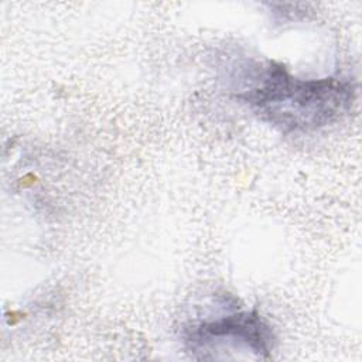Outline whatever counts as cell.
<instances>
[{"mask_svg": "<svg viewBox=\"0 0 362 362\" xmlns=\"http://www.w3.org/2000/svg\"><path fill=\"white\" fill-rule=\"evenodd\" d=\"M247 74L238 99L284 132L327 126L352 103L354 86L348 79H303L273 61L249 66Z\"/></svg>", "mask_w": 362, "mask_h": 362, "instance_id": "cell-1", "label": "cell"}, {"mask_svg": "<svg viewBox=\"0 0 362 362\" xmlns=\"http://www.w3.org/2000/svg\"><path fill=\"white\" fill-rule=\"evenodd\" d=\"M185 342L188 349L201 354V358H208L209 352L233 348L267 358L273 346V334L257 313L235 311L192 325L187 331Z\"/></svg>", "mask_w": 362, "mask_h": 362, "instance_id": "cell-2", "label": "cell"}]
</instances>
